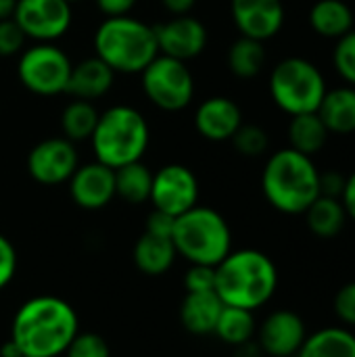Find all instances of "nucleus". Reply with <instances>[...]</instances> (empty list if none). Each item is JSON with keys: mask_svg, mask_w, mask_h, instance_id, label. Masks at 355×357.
Instances as JSON below:
<instances>
[{"mask_svg": "<svg viewBox=\"0 0 355 357\" xmlns=\"http://www.w3.org/2000/svg\"><path fill=\"white\" fill-rule=\"evenodd\" d=\"M257 347L270 357H295L308 339L305 322L293 310H276L257 326Z\"/></svg>", "mask_w": 355, "mask_h": 357, "instance_id": "obj_14", "label": "nucleus"}, {"mask_svg": "<svg viewBox=\"0 0 355 357\" xmlns=\"http://www.w3.org/2000/svg\"><path fill=\"white\" fill-rule=\"evenodd\" d=\"M94 4L105 17H121L130 15L138 0H94Z\"/></svg>", "mask_w": 355, "mask_h": 357, "instance_id": "obj_39", "label": "nucleus"}, {"mask_svg": "<svg viewBox=\"0 0 355 357\" xmlns=\"http://www.w3.org/2000/svg\"><path fill=\"white\" fill-rule=\"evenodd\" d=\"M142 92L165 113L184 111L195 98V75L184 61L157 54L140 73Z\"/></svg>", "mask_w": 355, "mask_h": 357, "instance_id": "obj_9", "label": "nucleus"}, {"mask_svg": "<svg viewBox=\"0 0 355 357\" xmlns=\"http://www.w3.org/2000/svg\"><path fill=\"white\" fill-rule=\"evenodd\" d=\"M341 203L345 207L347 220L355 222V172L345 178V188H343V195H341Z\"/></svg>", "mask_w": 355, "mask_h": 357, "instance_id": "obj_40", "label": "nucleus"}, {"mask_svg": "<svg viewBox=\"0 0 355 357\" xmlns=\"http://www.w3.org/2000/svg\"><path fill=\"white\" fill-rule=\"evenodd\" d=\"M98 111L94 107V102L90 100H80L73 98L71 102L65 105L63 113H61V132L67 140L71 142H84L90 140L96 121H98Z\"/></svg>", "mask_w": 355, "mask_h": 357, "instance_id": "obj_29", "label": "nucleus"}, {"mask_svg": "<svg viewBox=\"0 0 355 357\" xmlns=\"http://www.w3.org/2000/svg\"><path fill=\"white\" fill-rule=\"evenodd\" d=\"M320 119L328 128L331 134H354L355 132V88L339 86L326 90L318 111Z\"/></svg>", "mask_w": 355, "mask_h": 357, "instance_id": "obj_21", "label": "nucleus"}, {"mask_svg": "<svg viewBox=\"0 0 355 357\" xmlns=\"http://www.w3.org/2000/svg\"><path fill=\"white\" fill-rule=\"evenodd\" d=\"M69 4H75V2H82V0H67Z\"/></svg>", "mask_w": 355, "mask_h": 357, "instance_id": "obj_43", "label": "nucleus"}, {"mask_svg": "<svg viewBox=\"0 0 355 357\" xmlns=\"http://www.w3.org/2000/svg\"><path fill=\"white\" fill-rule=\"evenodd\" d=\"M174 222L176 218L159 211V209H153L149 215H146V224H144V232L149 234H155V236H165V238H172V232H174Z\"/></svg>", "mask_w": 355, "mask_h": 357, "instance_id": "obj_37", "label": "nucleus"}, {"mask_svg": "<svg viewBox=\"0 0 355 357\" xmlns=\"http://www.w3.org/2000/svg\"><path fill=\"white\" fill-rule=\"evenodd\" d=\"M255 333H257V322L253 312L232 305L222 307V314L213 331V335L230 347H241L251 343Z\"/></svg>", "mask_w": 355, "mask_h": 357, "instance_id": "obj_27", "label": "nucleus"}, {"mask_svg": "<svg viewBox=\"0 0 355 357\" xmlns=\"http://www.w3.org/2000/svg\"><path fill=\"white\" fill-rule=\"evenodd\" d=\"M67 184L71 201L86 211H98L115 199V169L96 159L77 165Z\"/></svg>", "mask_w": 355, "mask_h": 357, "instance_id": "obj_16", "label": "nucleus"}, {"mask_svg": "<svg viewBox=\"0 0 355 357\" xmlns=\"http://www.w3.org/2000/svg\"><path fill=\"white\" fill-rule=\"evenodd\" d=\"M132 259L134 266L146 274V276H163L165 272H169L178 259L176 247L172 243V238L165 236H155L144 232L132 251Z\"/></svg>", "mask_w": 355, "mask_h": 357, "instance_id": "obj_20", "label": "nucleus"}, {"mask_svg": "<svg viewBox=\"0 0 355 357\" xmlns=\"http://www.w3.org/2000/svg\"><path fill=\"white\" fill-rule=\"evenodd\" d=\"M69 54L54 42H33L17 59V77L21 86L36 96H59L67 92L71 75Z\"/></svg>", "mask_w": 355, "mask_h": 357, "instance_id": "obj_8", "label": "nucleus"}, {"mask_svg": "<svg viewBox=\"0 0 355 357\" xmlns=\"http://www.w3.org/2000/svg\"><path fill=\"white\" fill-rule=\"evenodd\" d=\"M268 88L274 105L291 117L318 111L328 90L318 65L303 56L282 59L272 69Z\"/></svg>", "mask_w": 355, "mask_h": 357, "instance_id": "obj_7", "label": "nucleus"}, {"mask_svg": "<svg viewBox=\"0 0 355 357\" xmlns=\"http://www.w3.org/2000/svg\"><path fill=\"white\" fill-rule=\"evenodd\" d=\"M151 144V126L132 105H113L98 115L90 136L94 159L111 169L142 161Z\"/></svg>", "mask_w": 355, "mask_h": 357, "instance_id": "obj_5", "label": "nucleus"}, {"mask_svg": "<svg viewBox=\"0 0 355 357\" xmlns=\"http://www.w3.org/2000/svg\"><path fill=\"white\" fill-rule=\"evenodd\" d=\"M335 314L345 328H355V280L343 284L335 295Z\"/></svg>", "mask_w": 355, "mask_h": 357, "instance_id": "obj_34", "label": "nucleus"}, {"mask_svg": "<svg viewBox=\"0 0 355 357\" xmlns=\"http://www.w3.org/2000/svg\"><path fill=\"white\" fill-rule=\"evenodd\" d=\"M172 243L178 257H184L188 266L216 268L232 251V230L220 211L195 205L176 218Z\"/></svg>", "mask_w": 355, "mask_h": 357, "instance_id": "obj_6", "label": "nucleus"}, {"mask_svg": "<svg viewBox=\"0 0 355 357\" xmlns=\"http://www.w3.org/2000/svg\"><path fill=\"white\" fill-rule=\"evenodd\" d=\"M303 215L310 232L316 234L318 238H335L343 232L347 224V213L341 199L322 197V195L308 207Z\"/></svg>", "mask_w": 355, "mask_h": 357, "instance_id": "obj_25", "label": "nucleus"}, {"mask_svg": "<svg viewBox=\"0 0 355 357\" xmlns=\"http://www.w3.org/2000/svg\"><path fill=\"white\" fill-rule=\"evenodd\" d=\"M289 144L291 149L308 155V157H314L318 155L326 142H328V128L324 126V121L320 119V115L314 111V113H301V115H293L291 121H289Z\"/></svg>", "mask_w": 355, "mask_h": 357, "instance_id": "obj_24", "label": "nucleus"}, {"mask_svg": "<svg viewBox=\"0 0 355 357\" xmlns=\"http://www.w3.org/2000/svg\"><path fill=\"white\" fill-rule=\"evenodd\" d=\"M15 23L31 42H56L73 23V8L67 0H17Z\"/></svg>", "mask_w": 355, "mask_h": 357, "instance_id": "obj_10", "label": "nucleus"}, {"mask_svg": "<svg viewBox=\"0 0 355 357\" xmlns=\"http://www.w3.org/2000/svg\"><path fill=\"white\" fill-rule=\"evenodd\" d=\"M80 165V155L75 142L65 136L44 138L31 146L27 153V174L33 182L42 186H59L67 184L73 172Z\"/></svg>", "mask_w": 355, "mask_h": 357, "instance_id": "obj_11", "label": "nucleus"}, {"mask_svg": "<svg viewBox=\"0 0 355 357\" xmlns=\"http://www.w3.org/2000/svg\"><path fill=\"white\" fill-rule=\"evenodd\" d=\"M17 0H0V19H10L15 13Z\"/></svg>", "mask_w": 355, "mask_h": 357, "instance_id": "obj_42", "label": "nucleus"}, {"mask_svg": "<svg viewBox=\"0 0 355 357\" xmlns=\"http://www.w3.org/2000/svg\"><path fill=\"white\" fill-rule=\"evenodd\" d=\"M222 307L224 303L216 291L186 293V297L180 303V324L186 333L197 337L213 335Z\"/></svg>", "mask_w": 355, "mask_h": 357, "instance_id": "obj_19", "label": "nucleus"}, {"mask_svg": "<svg viewBox=\"0 0 355 357\" xmlns=\"http://www.w3.org/2000/svg\"><path fill=\"white\" fill-rule=\"evenodd\" d=\"M230 17L241 36L266 42L280 33L287 10L282 0H230Z\"/></svg>", "mask_w": 355, "mask_h": 357, "instance_id": "obj_15", "label": "nucleus"}, {"mask_svg": "<svg viewBox=\"0 0 355 357\" xmlns=\"http://www.w3.org/2000/svg\"><path fill=\"white\" fill-rule=\"evenodd\" d=\"M153 172L142 163H128L115 169V197L130 205H142L151 199Z\"/></svg>", "mask_w": 355, "mask_h": 357, "instance_id": "obj_28", "label": "nucleus"}, {"mask_svg": "<svg viewBox=\"0 0 355 357\" xmlns=\"http://www.w3.org/2000/svg\"><path fill=\"white\" fill-rule=\"evenodd\" d=\"M312 29L326 40H339L354 29V10L345 0H318L308 15Z\"/></svg>", "mask_w": 355, "mask_h": 357, "instance_id": "obj_22", "label": "nucleus"}, {"mask_svg": "<svg viewBox=\"0 0 355 357\" xmlns=\"http://www.w3.org/2000/svg\"><path fill=\"white\" fill-rule=\"evenodd\" d=\"M153 209L178 218L199 205V180L182 163H167L153 174L151 199Z\"/></svg>", "mask_w": 355, "mask_h": 357, "instance_id": "obj_12", "label": "nucleus"}, {"mask_svg": "<svg viewBox=\"0 0 355 357\" xmlns=\"http://www.w3.org/2000/svg\"><path fill=\"white\" fill-rule=\"evenodd\" d=\"M80 333L73 305L56 295H36L13 316L10 343L21 357H63Z\"/></svg>", "mask_w": 355, "mask_h": 357, "instance_id": "obj_1", "label": "nucleus"}, {"mask_svg": "<svg viewBox=\"0 0 355 357\" xmlns=\"http://www.w3.org/2000/svg\"><path fill=\"white\" fill-rule=\"evenodd\" d=\"M333 65L339 77L347 86L355 88V27L337 40L333 50Z\"/></svg>", "mask_w": 355, "mask_h": 357, "instance_id": "obj_31", "label": "nucleus"}, {"mask_svg": "<svg viewBox=\"0 0 355 357\" xmlns=\"http://www.w3.org/2000/svg\"><path fill=\"white\" fill-rule=\"evenodd\" d=\"M239 155L243 157H259L270 146L268 132L257 123H243L230 140Z\"/></svg>", "mask_w": 355, "mask_h": 357, "instance_id": "obj_30", "label": "nucleus"}, {"mask_svg": "<svg viewBox=\"0 0 355 357\" xmlns=\"http://www.w3.org/2000/svg\"><path fill=\"white\" fill-rule=\"evenodd\" d=\"M63 357H111V349L100 335L77 333Z\"/></svg>", "mask_w": 355, "mask_h": 357, "instance_id": "obj_32", "label": "nucleus"}, {"mask_svg": "<svg viewBox=\"0 0 355 357\" xmlns=\"http://www.w3.org/2000/svg\"><path fill=\"white\" fill-rule=\"evenodd\" d=\"M15 357H21V356H15Z\"/></svg>", "mask_w": 355, "mask_h": 357, "instance_id": "obj_44", "label": "nucleus"}, {"mask_svg": "<svg viewBox=\"0 0 355 357\" xmlns=\"http://www.w3.org/2000/svg\"><path fill=\"white\" fill-rule=\"evenodd\" d=\"M186 293H205L216 291V268L211 266H192L184 274Z\"/></svg>", "mask_w": 355, "mask_h": 357, "instance_id": "obj_35", "label": "nucleus"}, {"mask_svg": "<svg viewBox=\"0 0 355 357\" xmlns=\"http://www.w3.org/2000/svg\"><path fill=\"white\" fill-rule=\"evenodd\" d=\"M345 178L341 172H320V195L322 197H333V199H341L343 188H345Z\"/></svg>", "mask_w": 355, "mask_h": 357, "instance_id": "obj_38", "label": "nucleus"}, {"mask_svg": "<svg viewBox=\"0 0 355 357\" xmlns=\"http://www.w3.org/2000/svg\"><path fill=\"white\" fill-rule=\"evenodd\" d=\"M155 38H157L159 54L188 63L205 52L209 42V31L201 19L188 13V15H176L155 25Z\"/></svg>", "mask_w": 355, "mask_h": 357, "instance_id": "obj_13", "label": "nucleus"}, {"mask_svg": "<svg viewBox=\"0 0 355 357\" xmlns=\"http://www.w3.org/2000/svg\"><path fill=\"white\" fill-rule=\"evenodd\" d=\"M266 201L285 215H303L320 197V169L314 157L291 146L272 153L262 172Z\"/></svg>", "mask_w": 355, "mask_h": 357, "instance_id": "obj_3", "label": "nucleus"}, {"mask_svg": "<svg viewBox=\"0 0 355 357\" xmlns=\"http://www.w3.org/2000/svg\"><path fill=\"white\" fill-rule=\"evenodd\" d=\"M115 71L103 63L98 56H88L82 59L80 63H73L69 84H67V94L80 100H98L107 96L113 88L115 82Z\"/></svg>", "mask_w": 355, "mask_h": 357, "instance_id": "obj_18", "label": "nucleus"}, {"mask_svg": "<svg viewBox=\"0 0 355 357\" xmlns=\"http://www.w3.org/2000/svg\"><path fill=\"white\" fill-rule=\"evenodd\" d=\"M192 123L201 138L209 142H226L232 140L245 121L236 100L230 96H209L197 107Z\"/></svg>", "mask_w": 355, "mask_h": 357, "instance_id": "obj_17", "label": "nucleus"}, {"mask_svg": "<svg viewBox=\"0 0 355 357\" xmlns=\"http://www.w3.org/2000/svg\"><path fill=\"white\" fill-rule=\"evenodd\" d=\"M159 2H161V6L172 17H176V15H188L195 8V4H197V0H159Z\"/></svg>", "mask_w": 355, "mask_h": 357, "instance_id": "obj_41", "label": "nucleus"}, {"mask_svg": "<svg viewBox=\"0 0 355 357\" xmlns=\"http://www.w3.org/2000/svg\"><path fill=\"white\" fill-rule=\"evenodd\" d=\"M266 46L259 40L253 38H245L241 36L239 40H234L228 48L226 54V63L232 75H236L239 79H253L262 73V69L266 67Z\"/></svg>", "mask_w": 355, "mask_h": 357, "instance_id": "obj_26", "label": "nucleus"}, {"mask_svg": "<svg viewBox=\"0 0 355 357\" xmlns=\"http://www.w3.org/2000/svg\"><path fill=\"white\" fill-rule=\"evenodd\" d=\"M92 46L94 56L121 75L142 73L159 54L155 27L132 15L105 17L94 31Z\"/></svg>", "mask_w": 355, "mask_h": 357, "instance_id": "obj_4", "label": "nucleus"}, {"mask_svg": "<svg viewBox=\"0 0 355 357\" xmlns=\"http://www.w3.org/2000/svg\"><path fill=\"white\" fill-rule=\"evenodd\" d=\"M25 33L15 23V19H0V59L19 56V52L25 48Z\"/></svg>", "mask_w": 355, "mask_h": 357, "instance_id": "obj_33", "label": "nucleus"}, {"mask_svg": "<svg viewBox=\"0 0 355 357\" xmlns=\"http://www.w3.org/2000/svg\"><path fill=\"white\" fill-rule=\"evenodd\" d=\"M17 266H19V257L15 245L4 234H0V291H4L13 282L17 274Z\"/></svg>", "mask_w": 355, "mask_h": 357, "instance_id": "obj_36", "label": "nucleus"}, {"mask_svg": "<svg viewBox=\"0 0 355 357\" xmlns=\"http://www.w3.org/2000/svg\"><path fill=\"white\" fill-rule=\"evenodd\" d=\"M276 289L278 268L264 251H230L216 266V293L224 305L255 312L274 297Z\"/></svg>", "mask_w": 355, "mask_h": 357, "instance_id": "obj_2", "label": "nucleus"}, {"mask_svg": "<svg viewBox=\"0 0 355 357\" xmlns=\"http://www.w3.org/2000/svg\"><path fill=\"white\" fill-rule=\"evenodd\" d=\"M295 357H355V335L345 326H328L308 335Z\"/></svg>", "mask_w": 355, "mask_h": 357, "instance_id": "obj_23", "label": "nucleus"}]
</instances>
